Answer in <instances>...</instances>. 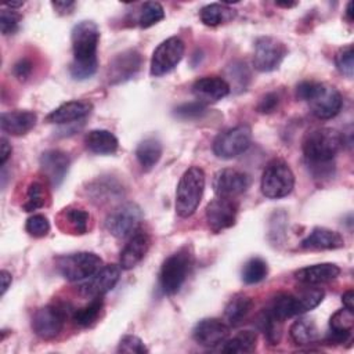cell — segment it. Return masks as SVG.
Instances as JSON below:
<instances>
[{
  "instance_id": "cell-46",
  "label": "cell",
  "mask_w": 354,
  "mask_h": 354,
  "mask_svg": "<svg viewBox=\"0 0 354 354\" xmlns=\"http://www.w3.org/2000/svg\"><path fill=\"white\" fill-rule=\"evenodd\" d=\"M32 62L28 58H21L18 62H15L12 68V73L18 80H26L32 73Z\"/></svg>"
},
{
  "instance_id": "cell-18",
  "label": "cell",
  "mask_w": 354,
  "mask_h": 354,
  "mask_svg": "<svg viewBox=\"0 0 354 354\" xmlns=\"http://www.w3.org/2000/svg\"><path fill=\"white\" fill-rule=\"evenodd\" d=\"M231 91L230 83L221 76H203L194 82L192 94L202 104H213L224 97H227Z\"/></svg>"
},
{
  "instance_id": "cell-53",
  "label": "cell",
  "mask_w": 354,
  "mask_h": 354,
  "mask_svg": "<svg viewBox=\"0 0 354 354\" xmlns=\"http://www.w3.org/2000/svg\"><path fill=\"white\" fill-rule=\"evenodd\" d=\"M4 6H6V7H10L11 10H14V8L22 7V6H24V1H7Z\"/></svg>"
},
{
  "instance_id": "cell-50",
  "label": "cell",
  "mask_w": 354,
  "mask_h": 354,
  "mask_svg": "<svg viewBox=\"0 0 354 354\" xmlns=\"http://www.w3.org/2000/svg\"><path fill=\"white\" fill-rule=\"evenodd\" d=\"M0 278H1V295H4L12 282V277L7 270H1Z\"/></svg>"
},
{
  "instance_id": "cell-49",
  "label": "cell",
  "mask_w": 354,
  "mask_h": 354,
  "mask_svg": "<svg viewBox=\"0 0 354 354\" xmlns=\"http://www.w3.org/2000/svg\"><path fill=\"white\" fill-rule=\"evenodd\" d=\"M0 142H1V152H0V163H1V166H4V165H6V162H7V159L10 158L11 152H12V148H11V144L8 142V140H7L6 137H1Z\"/></svg>"
},
{
  "instance_id": "cell-24",
  "label": "cell",
  "mask_w": 354,
  "mask_h": 354,
  "mask_svg": "<svg viewBox=\"0 0 354 354\" xmlns=\"http://www.w3.org/2000/svg\"><path fill=\"white\" fill-rule=\"evenodd\" d=\"M37 122V116L32 111L15 109L1 115V130L11 136H24L30 131Z\"/></svg>"
},
{
  "instance_id": "cell-6",
  "label": "cell",
  "mask_w": 354,
  "mask_h": 354,
  "mask_svg": "<svg viewBox=\"0 0 354 354\" xmlns=\"http://www.w3.org/2000/svg\"><path fill=\"white\" fill-rule=\"evenodd\" d=\"M55 267L66 281L79 282L94 275L102 267V260L93 252H77L57 257Z\"/></svg>"
},
{
  "instance_id": "cell-21",
  "label": "cell",
  "mask_w": 354,
  "mask_h": 354,
  "mask_svg": "<svg viewBox=\"0 0 354 354\" xmlns=\"http://www.w3.org/2000/svg\"><path fill=\"white\" fill-rule=\"evenodd\" d=\"M91 111H93L91 102L83 101V100H73V101L64 102L58 108L51 111L46 116V122L55 123V124L73 123L76 120H80L88 116Z\"/></svg>"
},
{
  "instance_id": "cell-39",
  "label": "cell",
  "mask_w": 354,
  "mask_h": 354,
  "mask_svg": "<svg viewBox=\"0 0 354 354\" xmlns=\"http://www.w3.org/2000/svg\"><path fill=\"white\" fill-rule=\"evenodd\" d=\"M335 64H336L337 71L342 75H344L347 77H353V72H354V50H353L351 44L340 48L336 53Z\"/></svg>"
},
{
  "instance_id": "cell-41",
  "label": "cell",
  "mask_w": 354,
  "mask_h": 354,
  "mask_svg": "<svg viewBox=\"0 0 354 354\" xmlns=\"http://www.w3.org/2000/svg\"><path fill=\"white\" fill-rule=\"evenodd\" d=\"M21 14H18L14 10L3 8L0 12V29L3 35H14L19 29L21 24Z\"/></svg>"
},
{
  "instance_id": "cell-40",
  "label": "cell",
  "mask_w": 354,
  "mask_h": 354,
  "mask_svg": "<svg viewBox=\"0 0 354 354\" xmlns=\"http://www.w3.org/2000/svg\"><path fill=\"white\" fill-rule=\"evenodd\" d=\"M25 230L33 238H43L50 231V221L43 214H33L26 220Z\"/></svg>"
},
{
  "instance_id": "cell-35",
  "label": "cell",
  "mask_w": 354,
  "mask_h": 354,
  "mask_svg": "<svg viewBox=\"0 0 354 354\" xmlns=\"http://www.w3.org/2000/svg\"><path fill=\"white\" fill-rule=\"evenodd\" d=\"M165 18V10L158 1H147L140 6L136 17V24L140 28H149Z\"/></svg>"
},
{
  "instance_id": "cell-44",
  "label": "cell",
  "mask_w": 354,
  "mask_h": 354,
  "mask_svg": "<svg viewBox=\"0 0 354 354\" xmlns=\"http://www.w3.org/2000/svg\"><path fill=\"white\" fill-rule=\"evenodd\" d=\"M324 83H319V82H314V80H304L301 83L297 84L296 87V97L301 101H311L317 94L318 91L321 90Z\"/></svg>"
},
{
  "instance_id": "cell-28",
  "label": "cell",
  "mask_w": 354,
  "mask_h": 354,
  "mask_svg": "<svg viewBox=\"0 0 354 354\" xmlns=\"http://www.w3.org/2000/svg\"><path fill=\"white\" fill-rule=\"evenodd\" d=\"M86 148L97 155H111L118 151L119 141L113 133L104 129L90 130L84 137Z\"/></svg>"
},
{
  "instance_id": "cell-47",
  "label": "cell",
  "mask_w": 354,
  "mask_h": 354,
  "mask_svg": "<svg viewBox=\"0 0 354 354\" xmlns=\"http://www.w3.org/2000/svg\"><path fill=\"white\" fill-rule=\"evenodd\" d=\"M231 71H230V76L231 79H234V82H238L239 80V87L245 90L246 87V82L249 79V73H248V69L245 66V64H232V66H230Z\"/></svg>"
},
{
  "instance_id": "cell-3",
  "label": "cell",
  "mask_w": 354,
  "mask_h": 354,
  "mask_svg": "<svg viewBox=\"0 0 354 354\" xmlns=\"http://www.w3.org/2000/svg\"><path fill=\"white\" fill-rule=\"evenodd\" d=\"M205 183L206 176L199 166H191L183 173L176 191V212L180 217L187 218L195 213L205 191Z\"/></svg>"
},
{
  "instance_id": "cell-23",
  "label": "cell",
  "mask_w": 354,
  "mask_h": 354,
  "mask_svg": "<svg viewBox=\"0 0 354 354\" xmlns=\"http://www.w3.org/2000/svg\"><path fill=\"white\" fill-rule=\"evenodd\" d=\"M343 246L344 238L337 231L325 227H315L300 243V248L306 250H333Z\"/></svg>"
},
{
  "instance_id": "cell-43",
  "label": "cell",
  "mask_w": 354,
  "mask_h": 354,
  "mask_svg": "<svg viewBox=\"0 0 354 354\" xmlns=\"http://www.w3.org/2000/svg\"><path fill=\"white\" fill-rule=\"evenodd\" d=\"M116 351L127 353V354H144V353H148V348L145 347L144 342L140 337L134 335H126L120 339Z\"/></svg>"
},
{
  "instance_id": "cell-34",
  "label": "cell",
  "mask_w": 354,
  "mask_h": 354,
  "mask_svg": "<svg viewBox=\"0 0 354 354\" xmlns=\"http://www.w3.org/2000/svg\"><path fill=\"white\" fill-rule=\"evenodd\" d=\"M102 307H104L102 297H93L90 303H87L86 306H83L82 308L73 313V322L82 328H88L94 325L101 314Z\"/></svg>"
},
{
  "instance_id": "cell-33",
  "label": "cell",
  "mask_w": 354,
  "mask_h": 354,
  "mask_svg": "<svg viewBox=\"0 0 354 354\" xmlns=\"http://www.w3.org/2000/svg\"><path fill=\"white\" fill-rule=\"evenodd\" d=\"M257 335L253 330H242L238 335H235L232 339H228L224 342L221 351L230 353V354H245L252 353L256 348Z\"/></svg>"
},
{
  "instance_id": "cell-19",
  "label": "cell",
  "mask_w": 354,
  "mask_h": 354,
  "mask_svg": "<svg viewBox=\"0 0 354 354\" xmlns=\"http://www.w3.org/2000/svg\"><path fill=\"white\" fill-rule=\"evenodd\" d=\"M311 113L318 119H330L335 118L342 106H343V98L342 94L332 86L322 84L318 94L308 101Z\"/></svg>"
},
{
  "instance_id": "cell-13",
  "label": "cell",
  "mask_w": 354,
  "mask_h": 354,
  "mask_svg": "<svg viewBox=\"0 0 354 354\" xmlns=\"http://www.w3.org/2000/svg\"><path fill=\"white\" fill-rule=\"evenodd\" d=\"M142 65L141 54L134 50H124L113 57V59L108 65V80L111 84L123 83L137 75Z\"/></svg>"
},
{
  "instance_id": "cell-11",
  "label": "cell",
  "mask_w": 354,
  "mask_h": 354,
  "mask_svg": "<svg viewBox=\"0 0 354 354\" xmlns=\"http://www.w3.org/2000/svg\"><path fill=\"white\" fill-rule=\"evenodd\" d=\"M66 319V310L62 304H47L39 308L32 318L33 332L41 339H53L59 335Z\"/></svg>"
},
{
  "instance_id": "cell-27",
  "label": "cell",
  "mask_w": 354,
  "mask_h": 354,
  "mask_svg": "<svg viewBox=\"0 0 354 354\" xmlns=\"http://www.w3.org/2000/svg\"><path fill=\"white\" fill-rule=\"evenodd\" d=\"M263 313L272 318L274 321L282 324L285 319L299 315L296 296L290 293H279L271 299V301L268 303Z\"/></svg>"
},
{
  "instance_id": "cell-30",
  "label": "cell",
  "mask_w": 354,
  "mask_h": 354,
  "mask_svg": "<svg viewBox=\"0 0 354 354\" xmlns=\"http://www.w3.org/2000/svg\"><path fill=\"white\" fill-rule=\"evenodd\" d=\"M162 144L158 138L148 137L142 140L136 149V158L142 170L149 171L151 169H153L162 156Z\"/></svg>"
},
{
  "instance_id": "cell-15",
  "label": "cell",
  "mask_w": 354,
  "mask_h": 354,
  "mask_svg": "<svg viewBox=\"0 0 354 354\" xmlns=\"http://www.w3.org/2000/svg\"><path fill=\"white\" fill-rule=\"evenodd\" d=\"M250 185L246 173L236 169H221L213 177V189L217 196L230 198L243 194Z\"/></svg>"
},
{
  "instance_id": "cell-38",
  "label": "cell",
  "mask_w": 354,
  "mask_h": 354,
  "mask_svg": "<svg viewBox=\"0 0 354 354\" xmlns=\"http://www.w3.org/2000/svg\"><path fill=\"white\" fill-rule=\"evenodd\" d=\"M46 196H47V194H46V189L41 183H39V181L30 183L28 187V191H26V199L22 205V209L25 212H33V210L43 207L46 203Z\"/></svg>"
},
{
  "instance_id": "cell-51",
  "label": "cell",
  "mask_w": 354,
  "mask_h": 354,
  "mask_svg": "<svg viewBox=\"0 0 354 354\" xmlns=\"http://www.w3.org/2000/svg\"><path fill=\"white\" fill-rule=\"evenodd\" d=\"M342 301H343L344 308H347L350 311H354V293H353V290H347L342 296Z\"/></svg>"
},
{
  "instance_id": "cell-14",
  "label": "cell",
  "mask_w": 354,
  "mask_h": 354,
  "mask_svg": "<svg viewBox=\"0 0 354 354\" xmlns=\"http://www.w3.org/2000/svg\"><path fill=\"white\" fill-rule=\"evenodd\" d=\"M120 278V266L106 264L102 266L94 275L79 286V290L86 297H102L112 290Z\"/></svg>"
},
{
  "instance_id": "cell-5",
  "label": "cell",
  "mask_w": 354,
  "mask_h": 354,
  "mask_svg": "<svg viewBox=\"0 0 354 354\" xmlns=\"http://www.w3.org/2000/svg\"><path fill=\"white\" fill-rule=\"evenodd\" d=\"M295 187V174L289 165L282 159H272L267 163L260 188L264 196L270 199H279L288 196Z\"/></svg>"
},
{
  "instance_id": "cell-37",
  "label": "cell",
  "mask_w": 354,
  "mask_h": 354,
  "mask_svg": "<svg viewBox=\"0 0 354 354\" xmlns=\"http://www.w3.org/2000/svg\"><path fill=\"white\" fill-rule=\"evenodd\" d=\"M297 300V311L299 315L304 314L313 308H315L324 299L325 293L322 289L318 288H308L301 290L299 295H295Z\"/></svg>"
},
{
  "instance_id": "cell-16",
  "label": "cell",
  "mask_w": 354,
  "mask_h": 354,
  "mask_svg": "<svg viewBox=\"0 0 354 354\" xmlns=\"http://www.w3.org/2000/svg\"><path fill=\"white\" fill-rule=\"evenodd\" d=\"M230 325L218 318H203L192 330L194 340L203 347H216L227 340Z\"/></svg>"
},
{
  "instance_id": "cell-2",
  "label": "cell",
  "mask_w": 354,
  "mask_h": 354,
  "mask_svg": "<svg viewBox=\"0 0 354 354\" xmlns=\"http://www.w3.org/2000/svg\"><path fill=\"white\" fill-rule=\"evenodd\" d=\"M343 136L336 129H315L304 137L303 153L308 165L330 163L343 147Z\"/></svg>"
},
{
  "instance_id": "cell-54",
  "label": "cell",
  "mask_w": 354,
  "mask_h": 354,
  "mask_svg": "<svg viewBox=\"0 0 354 354\" xmlns=\"http://www.w3.org/2000/svg\"><path fill=\"white\" fill-rule=\"evenodd\" d=\"M277 6L279 7H285V8H290V7H295L297 3H292V1H277L275 3Z\"/></svg>"
},
{
  "instance_id": "cell-31",
  "label": "cell",
  "mask_w": 354,
  "mask_h": 354,
  "mask_svg": "<svg viewBox=\"0 0 354 354\" xmlns=\"http://www.w3.org/2000/svg\"><path fill=\"white\" fill-rule=\"evenodd\" d=\"M253 308V300L246 295H235L230 299L224 308V317L228 325H239L252 311Z\"/></svg>"
},
{
  "instance_id": "cell-36",
  "label": "cell",
  "mask_w": 354,
  "mask_h": 354,
  "mask_svg": "<svg viewBox=\"0 0 354 354\" xmlns=\"http://www.w3.org/2000/svg\"><path fill=\"white\" fill-rule=\"evenodd\" d=\"M268 275V266L261 257L249 259L242 268V281L248 285L259 283Z\"/></svg>"
},
{
  "instance_id": "cell-7",
  "label": "cell",
  "mask_w": 354,
  "mask_h": 354,
  "mask_svg": "<svg viewBox=\"0 0 354 354\" xmlns=\"http://www.w3.org/2000/svg\"><path fill=\"white\" fill-rule=\"evenodd\" d=\"M142 217V210L137 203L126 202L108 214L105 220V227L109 234L119 239H123L131 236L138 230Z\"/></svg>"
},
{
  "instance_id": "cell-45",
  "label": "cell",
  "mask_w": 354,
  "mask_h": 354,
  "mask_svg": "<svg viewBox=\"0 0 354 354\" xmlns=\"http://www.w3.org/2000/svg\"><path fill=\"white\" fill-rule=\"evenodd\" d=\"M279 105V97L277 93H267L260 102L257 104V111L260 113H271L274 112Z\"/></svg>"
},
{
  "instance_id": "cell-29",
  "label": "cell",
  "mask_w": 354,
  "mask_h": 354,
  "mask_svg": "<svg viewBox=\"0 0 354 354\" xmlns=\"http://www.w3.org/2000/svg\"><path fill=\"white\" fill-rule=\"evenodd\" d=\"M289 336L295 344L308 346L314 344L319 339V332L311 318L301 317L292 324L289 329Z\"/></svg>"
},
{
  "instance_id": "cell-9",
  "label": "cell",
  "mask_w": 354,
  "mask_h": 354,
  "mask_svg": "<svg viewBox=\"0 0 354 354\" xmlns=\"http://www.w3.org/2000/svg\"><path fill=\"white\" fill-rule=\"evenodd\" d=\"M184 50V41L177 36L163 40L152 53L149 73L159 77L171 72L180 64Z\"/></svg>"
},
{
  "instance_id": "cell-25",
  "label": "cell",
  "mask_w": 354,
  "mask_h": 354,
  "mask_svg": "<svg viewBox=\"0 0 354 354\" xmlns=\"http://www.w3.org/2000/svg\"><path fill=\"white\" fill-rule=\"evenodd\" d=\"M340 268L333 263H321L314 266H307L295 271V278L304 285H318L329 282L337 278Z\"/></svg>"
},
{
  "instance_id": "cell-52",
  "label": "cell",
  "mask_w": 354,
  "mask_h": 354,
  "mask_svg": "<svg viewBox=\"0 0 354 354\" xmlns=\"http://www.w3.org/2000/svg\"><path fill=\"white\" fill-rule=\"evenodd\" d=\"M346 17L347 19L351 22L353 21V1H348L347 3V7H346Z\"/></svg>"
},
{
  "instance_id": "cell-4",
  "label": "cell",
  "mask_w": 354,
  "mask_h": 354,
  "mask_svg": "<svg viewBox=\"0 0 354 354\" xmlns=\"http://www.w3.org/2000/svg\"><path fill=\"white\" fill-rule=\"evenodd\" d=\"M192 263V253L188 248H181L163 261L159 282L165 295L173 296L181 289L191 271Z\"/></svg>"
},
{
  "instance_id": "cell-20",
  "label": "cell",
  "mask_w": 354,
  "mask_h": 354,
  "mask_svg": "<svg viewBox=\"0 0 354 354\" xmlns=\"http://www.w3.org/2000/svg\"><path fill=\"white\" fill-rule=\"evenodd\" d=\"M151 245V238L148 232L138 228L129 239V242L124 245L123 250L120 252L119 266L123 270H131L134 268L147 254Z\"/></svg>"
},
{
  "instance_id": "cell-17",
  "label": "cell",
  "mask_w": 354,
  "mask_h": 354,
  "mask_svg": "<svg viewBox=\"0 0 354 354\" xmlns=\"http://www.w3.org/2000/svg\"><path fill=\"white\" fill-rule=\"evenodd\" d=\"M39 162L41 173L48 183L55 188L59 187L71 165L69 155L61 149H47L40 155Z\"/></svg>"
},
{
  "instance_id": "cell-42",
  "label": "cell",
  "mask_w": 354,
  "mask_h": 354,
  "mask_svg": "<svg viewBox=\"0 0 354 354\" xmlns=\"http://www.w3.org/2000/svg\"><path fill=\"white\" fill-rule=\"evenodd\" d=\"M206 105L199 102V101H195V102H187V104H183V105H178L176 109H174V115L180 119H184V120H191V119H198V118H202L205 113H206Z\"/></svg>"
},
{
  "instance_id": "cell-1",
  "label": "cell",
  "mask_w": 354,
  "mask_h": 354,
  "mask_svg": "<svg viewBox=\"0 0 354 354\" xmlns=\"http://www.w3.org/2000/svg\"><path fill=\"white\" fill-rule=\"evenodd\" d=\"M73 61L69 73L76 80L91 77L98 69L97 47L100 41V28L93 21L77 22L71 32Z\"/></svg>"
},
{
  "instance_id": "cell-12",
  "label": "cell",
  "mask_w": 354,
  "mask_h": 354,
  "mask_svg": "<svg viewBox=\"0 0 354 354\" xmlns=\"http://www.w3.org/2000/svg\"><path fill=\"white\" fill-rule=\"evenodd\" d=\"M238 203L230 198L217 196L210 201L205 210V218L207 227L213 232H221L231 228L236 223Z\"/></svg>"
},
{
  "instance_id": "cell-8",
  "label": "cell",
  "mask_w": 354,
  "mask_h": 354,
  "mask_svg": "<svg viewBox=\"0 0 354 354\" xmlns=\"http://www.w3.org/2000/svg\"><path fill=\"white\" fill-rule=\"evenodd\" d=\"M252 142V130L246 124L231 127L220 134L213 141V152L217 158L232 159L243 153Z\"/></svg>"
},
{
  "instance_id": "cell-26",
  "label": "cell",
  "mask_w": 354,
  "mask_h": 354,
  "mask_svg": "<svg viewBox=\"0 0 354 354\" xmlns=\"http://www.w3.org/2000/svg\"><path fill=\"white\" fill-rule=\"evenodd\" d=\"M354 326V311H350L347 308L337 310L329 319V336L328 342L340 344L350 339L351 330Z\"/></svg>"
},
{
  "instance_id": "cell-10",
  "label": "cell",
  "mask_w": 354,
  "mask_h": 354,
  "mask_svg": "<svg viewBox=\"0 0 354 354\" xmlns=\"http://www.w3.org/2000/svg\"><path fill=\"white\" fill-rule=\"evenodd\" d=\"M288 50L286 46L271 36H261L254 43L253 66L259 72H271L283 61Z\"/></svg>"
},
{
  "instance_id": "cell-32",
  "label": "cell",
  "mask_w": 354,
  "mask_h": 354,
  "mask_svg": "<svg viewBox=\"0 0 354 354\" xmlns=\"http://www.w3.org/2000/svg\"><path fill=\"white\" fill-rule=\"evenodd\" d=\"M235 17V10L228 7L227 4L212 3L201 8L199 18L206 26H217L221 22L230 21Z\"/></svg>"
},
{
  "instance_id": "cell-22",
  "label": "cell",
  "mask_w": 354,
  "mask_h": 354,
  "mask_svg": "<svg viewBox=\"0 0 354 354\" xmlns=\"http://www.w3.org/2000/svg\"><path fill=\"white\" fill-rule=\"evenodd\" d=\"M57 223L59 230H62L65 234L83 235L88 230L90 213L80 206L71 205L64 207L57 214Z\"/></svg>"
},
{
  "instance_id": "cell-48",
  "label": "cell",
  "mask_w": 354,
  "mask_h": 354,
  "mask_svg": "<svg viewBox=\"0 0 354 354\" xmlns=\"http://www.w3.org/2000/svg\"><path fill=\"white\" fill-rule=\"evenodd\" d=\"M51 6L54 7V10L58 14L65 15V14H71L72 12V10L75 8L76 3L71 1V0H66V1H51Z\"/></svg>"
}]
</instances>
